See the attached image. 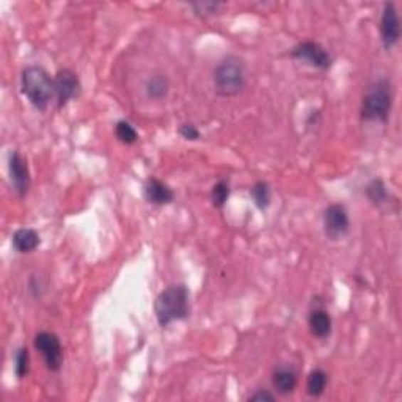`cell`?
<instances>
[{"instance_id":"6","label":"cell","mask_w":402,"mask_h":402,"mask_svg":"<svg viewBox=\"0 0 402 402\" xmlns=\"http://www.w3.org/2000/svg\"><path fill=\"white\" fill-rule=\"evenodd\" d=\"M33 343L46 363V368L52 373H58L63 366V347L60 338L52 332H40L35 335Z\"/></svg>"},{"instance_id":"10","label":"cell","mask_w":402,"mask_h":402,"mask_svg":"<svg viewBox=\"0 0 402 402\" xmlns=\"http://www.w3.org/2000/svg\"><path fill=\"white\" fill-rule=\"evenodd\" d=\"M9 174L11 186L19 196H24L30 189V170L27 159L19 151H11L9 157Z\"/></svg>"},{"instance_id":"22","label":"cell","mask_w":402,"mask_h":402,"mask_svg":"<svg viewBox=\"0 0 402 402\" xmlns=\"http://www.w3.org/2000/svg\"><path fill=\"white\" fill-rule=\"evenodd\" d=\"M194 13L196 16H201V18H206V16H212V14H216L220 9H222V4H217V2H194L191 4Z\"/></svg>"},{"instance_id":"14","label":"cell","mask_w":402,"mask_h":402,"mask_svg":"<svg viewBox=\"0 0 402 402\" xmlns=\"http://www.w3.org/2000/svg\"><path fill=\"white\" fill-rule=\"evenodd\" d=\"M274 388L280 394H291L297 386V373L291 366H280L272 379Z\"/></svg>"},{"instance_id":"24","label":"cell","mask_w":402,"mask_h":402,"mask_svg":"<svg viewBox=\"0 0 402 402\" xmlns=\"http://www.w3.org/2000/svg\"><path fill=\"white\" fill-rule=\"evenodd\" d=\"M248 401L252 402V401H256V402H263V401H275V396L272 393L269 391H265V390H258L255 391L253 394H250L248 396Z\"/></svg>"},{"instance_id":"17","label":"cell","mask_w":402,"mask_h":402,"mask_svg":"<svg viewBox=\"0 0 402 402\" xmlns=\"http://www.w3.org/2000/svg\"><path fill=\"white\" fill-rule=\"evenodd\" d=\"M329 384V376L322 369H313L307 377V393L311 398H319Z\"/></svg>"},{"instance_id":"20","label":"cell","mask_w":402,"mask_h":402,"mask_svg":"<svg viewBox=\"0 0 402 402\" xmlns=\"http://www.w3.org/2000/svg\"><path fill=\"white\" fill-rule=\"evenodd\" d=\"M115 137L125 145H134L139 142V132L129 121L121 120L115 125Z\"/></svg>"},{"instance_id":"3","label":"cell","mask_w":402,"mask_h":402,"mask_svg":"<svg viewBox=\"0 0 402 402\" xmlns=\"http://www.w3.org/2000/svg\"><path fill=\"white\" fill-rule=\"evenodd\" d=\"M393 109V88L391 82L386 79L376 80L366 88L361 100V120L386 123Z\"/></svg>"},{"instance_id":"18","label":"cell","mask_w":402,"mask_h":402,"mask_svg":"<svg viewBox=\"0 0 402 402\" xmlns=\"http://www.w3.org/2000/svg\"><path fill=\"white\" fill-rule=\"evenodd\" d=\"M250 196H252L253 204L258 209L265 211L270 206L272 201L270 186L265 181H256L252 189H250Z\"/></svg>"},{"instance_id":"13","label":"cell","mask_w":402,"mask_h":402,"mask_svg":"<svg viewBox=\"0 0 402 402\" xmlns=\"http://www.w3.org/2000/svg\"><path fill=\"white\" fill-rule=\"evenodd\" d=\"M11 244L18 253H32L41 244L40 233L33 228H19L14 231Z\"/></svg>"},{"instance_id":"19","label":"cell","mask_w":402,"mask_h":402,"mask_svg":"<svg viewBox=\"0 0 402 402\" xmlns=\"http://www.w3.org/2000/svg\"><path fill=\"white\" fill-rule=\"evenodd\" d=\"M231 189H230V183L226 179H220L217 183L212 186L211 189V203L212 206L217 209H222L226 201L230 199Z\"/></svg>"},{"instance_id":"12","label":"cell","mask_w":402,"mask_h":402,"mask_svg":"<svg viewBox=\"0 0 402 402\" xmlns=\"http://www.w3.org/2000/svg\"><path fill=\"white\" fill-rule=\"evenodd\" d=\"M308 327L313 337L319 339L329 338L332 335V327H333V321L329 311L322 305H316V307L313 305L308 314Z\"/></svg>"},{"instance_id":"8","label":"cell","mask_w":402,"mask_h":402,"mask_svg":"<svg viewBox=\"0 0 402 402\" xmlns=\"http://www.w3.org/2000/svg\"><path fill=\"white\" fill-rule=\"evenodd\" d=\"M54 88H55V100L58 109L65 107V105L73 101L74 97H78L80 93V80L79 75L73 70H58L54 75Z\"/></svg>"},{"instance_id":"7","label":"cell","mask_w":402,"mask_h":402,"mask_svg":"<svg viewBox=\"0 0 402 402\" xmlns=\"http://www.w3.org/2000/svg\"><path fill=\"white\" fill-rule=\"evenodd\" d=\"M324 233L330 240H339L347 236L349 230H351V220H349V212L344 204H330V206L324 211Z\"/></svg>"},{"instance_id":"21","label":"cell","mask_w":402,"mask_h":402,"mask_svg":"<svg viewBox=\"0 0 402 402\" xmlns=\"http://www.w3.org/2000/svg\"><path fill=\"white\" fill-rule=\"evenodd\" d=\"M30 371V354L27 347H19L14 354V374L18 379H26Z\"/></svg>"},{"instance_id":"2","label":"cell","mask_w":402,"mask_h":402,"mask_svg":"<svg viewBox=\"0 0 402 402\" xmlns=\"http://www.w3.org/2000/svg\"><path fill=\"white\" fill-rule=\"evenodd\" d=\"M22 93L35 109L44 112L55 97L54 78L41 66H27L21 74Z\"/></svg>"},{"instance_id":"5","label":"cell","mask_w":402,"mask_h":402,"mask_svg":"<svg viewBox=\"0 0 402 402\" xmlns=\"http://www.w3.org/2000/svg\"><path fill=\"white\" fill-rule=\"evenodd\" d=\"M291 57L321 71L330 70L333 65V57L330 55V52L325 49L322 44L310 40L302 41L297 46L292 48Z\"/></svg>"},{"instance_id":"23","label":"cell","mask_w":402,"mask_h":402,"mask_svg":"<svg viewBox=\"0 0 402 402\" xmlns=\"http://www.w3.org/2000/svg\"><path fill=\"white\" fill-rule=\"evenodd\" d=\"M178 132H179L181 137H183L184 140H189V142H199L201 139V132L199 131V127H196L192 123L181 125L179 129H178Z\"/></svg>"},{"instance_id":"16","label":"cell","mask_w":402,"mask_h":402,"mask_svg":"<svg viewBox=\"0 0 402 402\" xmlns=\"http://www.w3.org/2000/svg\"><path fill=\"white\" fill-rule=\"evenodd\" d=\"M147 95L151 100L161 101L170 92V80L164 74H154L145 83Z\"/></svg>"},{"instance_id":"11","label":"cell","mask_w":402,"mask_h":402,"mask_svg":"<svg viewBox=\"0 0 402 402\" xmlns=\"http://www.w3.org/2000/svg\"><path fill=\"white\" fill-rule=\"evenodd\" d=\"M143 196H145V200L149 204H154V206H166V204L173 203L174 192L164 181L157 178H148L145 186H143Z\"/></svg>"},{"instance_id":"9","label":"cell","mask_w":402,"mask_h":402,"mask_svg":"<svg viewBox=\"0 0 402 402\" xmlns=\"http://www.w3.org/2000/svg\"><path fill=\"white\" fill-rule=\"evenodd\" d=\"M401 38V19L393 2L384 4L382 18H381V40L386 51L393 49L399 43Z\"/></svg>"},{"instance_id":"1","label":"cell","mask_w":402,"mask_h":402,"mask_svg":"<svg viewBox=\"0 0 402 402\" xmlns=\"http://www.w3.org/2000/svg\"><path fill=\"white\" fill-rule=\"evenodd\" d=\"M156 319L161 327L184 321L191 316V292L184 285H171L157 295L154 302Z\"/></svg>"},{"instance_id":"15","label":"cell","mask_w":402,"mask_h":402,"mask_svg":"<svg viewBox=\"0 0 402 402\" xmlns=\"http://www.w3.org/2000/svg\"><path fill=\"white\" fill-rule=\"evenodd\" d=\"M366 199L369 200L371 204H374L376 208H381L384 204L388 203L390 194L388 189H386L385 183L381 178H374L373 181H369L366 189H365Z\"/></svg>"},{"instance_id":"4","label":"cell","mask_w":402,"mask_h":402,"mask_svg":"<svg viewBox=\"0 0 402 402\" xmlns=\"http://www.w3.org/2000/svg\"><path fill=\"white\" fill-rule=\"evenodd\" d=\"M212 80H214V88L217 95L222 97H233L238 96L245 88V66L242 63V60L236 55H226L222 62H220L214 74H212Z\"/></svg>"}]
</instances>
